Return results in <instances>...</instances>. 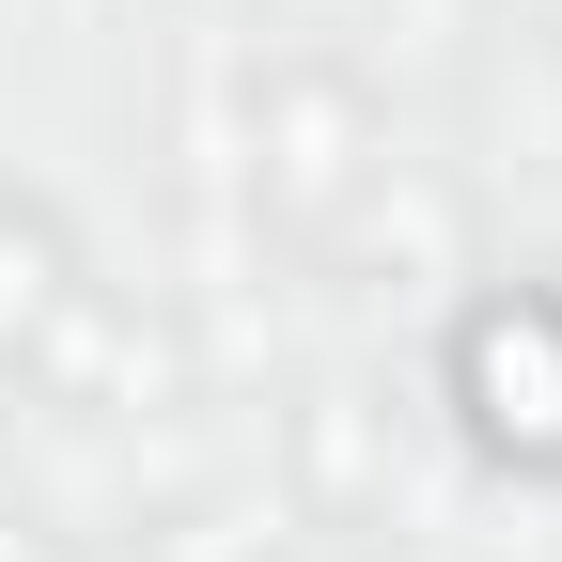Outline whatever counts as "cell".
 <instances>
[{"instance_id": "cell-2", "label": "cell", "mask_w": 562, "mask_h": 562, "mask_svg": "<svg viewBox=\"0 0 562 562\" xmlns=\"http://www.w3.org/2000/svg\"><path fill=\"white\" fill-rule=\"evenodd\" d=\"M250 140H266V203L297 235H328L344 203L375 188V157H391V140H375V94L344 79V63H281L266 110H250Z\"/></svg>"}, {"instance_id": "cell-1", "label": "cell", "mask_w": 562, "mask_h": 562, "mask_svg": "<svg viewBox=\"0 0 562 562\" xmlns=\"http://www.w3.org/2000/svg\"><path fill=\"white\" fill-rule=\"evenodd\" d=\"M453 406H469L484 453L562 469V297L547 281H501V297L453 313Z\"/></svg>"}]
</instances>
